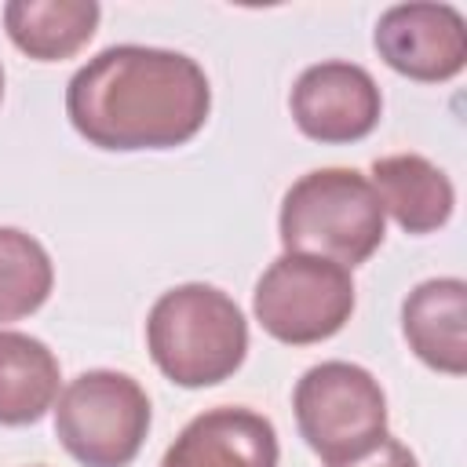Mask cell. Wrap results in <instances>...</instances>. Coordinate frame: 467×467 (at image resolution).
<instances>
[{"instance_id":"5","label":"cell","mask_w":467,"mask_h":467,"mask_svg":"<svg viewBox=\"0 0 467 467\" xmlns=\"http://www.w3.org/2000/svg\"><path fill=\"white\" fill-rule=\"evenodd\" d=\"M255 321L266 336L288 347H306L336 336L354 314V277L347 266L317 255L285 252L255 281Z\"/></svg>"},{"instance_id":"16","label":"cell","mask_w":467,"mask_h":467,"mask_svg":"<svg viewBox=\"0 0 467 467\" xmlns=\"http://www.w3.org/2000/svg\"><path fill=\"white\" fill-rule=\"evenodd\" d=\"M0 99H4V66H0Z\"/></svg>"},{"instance_id":"15","label":"cell","mask_w":467,"mask_h":467,"mask_svg":"<svg viewBox=\"0 0 467 467\" xmlns=\"http://www.w3.org/2000/svg\"><path fill=\"white\" fill-rule=\"evenodd\" d=\"M328 467H420V463H416V456H412V449H409L405 441L383 434L372 449H365V452H358V456H350V460L328 463Z\"/></svg>"},{"instance_id":"11","label":"cell","mask_w":467,"mask_h":467,"mask_svg":"<svg viewBox=\"0 0 467 467\" xmlns=\"http://www.w3.org/2000/svg\"><path fill=\"white\" fill-rule=\"evenodd\" d=\"M372 190L383 204V212L394 215V223L405 234H431L449 223L456 190L452 179L420 153H390L372 161Z\"/></svg>"},{"instance_id":"14","label":"cell","mask_w":467,"mask_h":467,"mask_svg":"<svg viewBox=\"0 0 467 467\" xmlns=\"http://www.w3.org/2000/svg\"><path fill=\"white\" fill-rule=\"evenodd\" d=\"M51 285L55 266L47 248L18 226H0V321H18L40 310Z\"/></svg>"},{"instance_id":"9","label":"cell","mask_w":467,"mask_h":467,"mask_svg":"<svg viewBox=\"0 0 467 467\" xmlns=\"http://www.w3.org/2000/svg\"><path fill=\"white\" fill-rule=\"evenodd\" d=\"M277 431L263 412L215 405L179 431L161 467H277Z\"/></svg>"},{"instance_id":"3","label":"cell","mask_w":467,"mask_h":467,"mask_svg":"<svg viewBox=\"0 0 467 467\" xmlns=\"http://www.w3.org/2000/svg\"><path fill=\"white\" fill-rule=\"evenodd\" d=\"M277 230L285 252L332 259L350 270L383 244L387 212L358 168H314L285 190Z\"/></svg>"},{"instance_id":"4","label":"cell","mask_w":467,"mask_h":467,"mask_svg":"<svg viewBox=\"0 0 467 467\" xmlns=\"http://www.w3.org/2000/svg\"><path fill=\"white\" fill-rule=\"evenodd\" d=\"M150 431V398L117 368H88L55 405V438L84 467H128Z\"/></svg>"},{"instance_id":"12","label":"cell","mask_w":467,"mask_h":467,"mask_svg":"<svg viewBox=\"0 0 467 467\" xmlns=\"http://www.w3.org/2000/svg\"><path fill=\"white\" fill-rule=\"evenodd\" d=\"M95 0H7L4 29L11 44L36 62H62L77 55L99 26Z\"/></svg>"},{"instance_id":"8","label":"cell","mask_w":467,"mask_h":467,"mask_svg":"<svg viewBox=\"0 0 467 467\" xmlns=\"http://www.w3.org/2000/svg\"><path fill=\"white\" fill-rule=\"evenodd\" d=\"M296 128L314 142H358L383 113V95L372 73L347 58L306 66L288 95Z\"/></svg>"},{"instance_id":"1","label":"cell","mask_w":467,"mask_h":467,"mask_svg":"<svg viewBox=\"0 0 467 467\" xmlns=\"http://www.w3.org/2000/svg\"><path fill=\"white\" fill-rule=\"evenodd\" d=\"M212 109L197 58L171 47L113 44L66 84V117L99 150H171L190 142Z\"/></svg>"},{"instance_id":"6","label":"cell","mask_w":467,"mask_h":467,"mask_svg":"<svg viewBox=\"0 0 467 467\" xmlns=\"http://www.w3.org/2000/svg\"><path fill=\"white\" fill-rule=\"evenodd\" d=\"M292 409L303 441L325 463L350 460L387 434V394L368 368L350 361L306 368L292 390Z\"/></svg>"},{"instance_id":"10","label":"cell","mask_w":467,"mask_h":467,"mask_svg":"<svg viewBox=\"0 0 467 467\" xmlns=\"http://www.w3.org/2000/svg\"><path fill=\"white\" fill-rule=\"evenodd\" d=\"M401 332L412 354L445 376L467 372V285L460 277L420 281L401 303Z\"/></svg>"},{"instance_id":"13","label":"cell","mask_w":467,"mask_h":467,"mask_svg":"<svg viewBox=\"0 0 467 467\" xmlns=\"http://www.w3.org/2000/svg\"><path fill=\"white\" fill-rule=\"evenodd\" d=\"M58 398V358L36 336L0 328V427L36 423Z\"/></svg>"},{"instance_id":"2","label":"cell","mask_w":467,"mask_h":467,"mask_svg":"<svg viewBox=\"0 0 467 467\" xmlns=\"http://www.w3.org/2000/svg\"><path fill=\"white\" fill-rule=\"evenodd\" d=\"M146 350L179 387L223 383L248 354L244 310L215 285H175L146 314Z\"/></svg>"},{"instance_id":"7","label":"cell","mask_w":467,"mask_h":467,"mask_svg":"<svg viewBox=\"0 0 467 467\" xmlns=\"http://www.w3.org/2000/svg\"><path fill=\"white\" fill-rule=\"evenodd\" d=\"M372 44L394 73L423 84L452 80L467 66V22L452 4L409 0L387 7Z\"/></svg>"}]
</instances>
